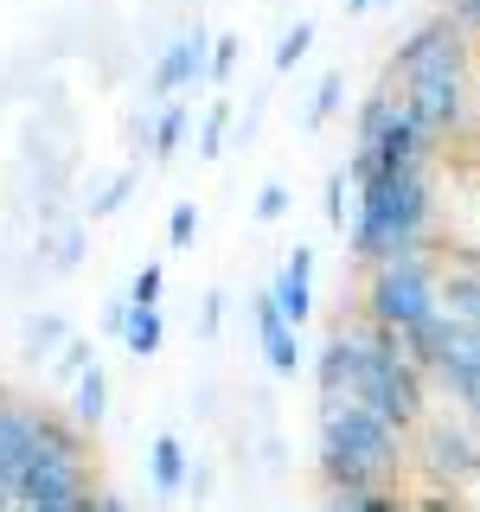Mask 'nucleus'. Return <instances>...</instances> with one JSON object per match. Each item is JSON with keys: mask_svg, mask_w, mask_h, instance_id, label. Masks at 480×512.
I'll return each instance as SVG.
<instances>
[{"mask_svg": "<svg viewBox=\"0 0 480 512\" xmlns=\"http://www.w3.org/2000/svg\"><path fill=\"white\" fill-rule=\"evenodd\" d=\"M436 288H442V314H448V320H468V327H480V263L442 269Z\"/></svg>", "mask_w": 480, "mask_h": 512, "instance_id": "obj_11", "label": "nucleus"}, {"mask_svg": "<svg viewBox=\"0 0 480 512\" xmlns=\"http://www.w3.org/2000/svg\"><path fill=\"white\" fill-rule=\"evenodd\" d=\"M346 186H352V180H346V167H333V173H327V205H320V212H327V231H340V237H346V224H352Z\"/></svg>", "mask_w": 480, "mask_h": 512, "instance_id": "obj_19", "label": "nucleus"}, {"mask_svg": "<svg viewBox=\"0 0 480 512\" xmlns=\"http://www.w3.org/2000/svg\"><path fill=\"white\" fill-rule=\"evenodd\" d=\"M314 384L320 397H359L365 410H378L384 423L404 436V429H423V372H416V359L404 346H397V333L384 327H340L327 346L314 352Z\"/></svg>", "mask_w": 480, "mask_h": 512, "instance_id": "obj_1", "label": "nucleus"}, {"mask_svg": "<svg viewBox=\"0 0 480 512\" xmlns=\"http://www.w3.org/2000/svg\"><path fill=\"white\" fill-rule=\"evenodd\" d=\"M192 237H199V205L186 199V205H173V212H167V244H173V250H186Z\"/></svg>", "mask_w": 480, "mask_h": 512, "instance_id": "obj_25", "label": "nucleus"}, {"mask_svg": "<svg viewBox=\"0 0 480 512\" xmlns=\"http://www.w3.org/2000/svg\"><path fill=\"white\" fill-rule=\"evenodd\" d=\"M148 480H154V493H160V500H180V493H186L192 461H186V442L173 436V429H160L154 448H148Z\"/></svg>", "mask_w": 480, "mask_h": 512, "instance_id": "obj_10", "label": "nucleus"}, {"mask_svg": "<svg viewBox=\"0 0 480 512\" xmlns=\"http://www.w3.org/2000/svg\"><path fill=\"white\" fill-rule=\"evenodd\" d=\"M52 276H71V269H77V256H84V224H64V231L52 237Z\"/></svg>", "mask_w": 480, "mask_h": 512, "instance_id": "obj_22", "label": "nucleus"}, {"mask_svg": "<svg viewBox=\"0 0 480 512\" xmlns=\"http://www.w3.org/2000/svg\"><path fill=\"white\" fill-rule=\"evenodd\" d=\"M327 512H404L384 487H365V493H327Z\"/></svg>", "mask_w": 480, "mask_h": 512, "instance_id": "obj_18", "label": "nucleus"}, {"mask_svg": "<svg viewBox=\"0 0 480 512\" xmlns=\"http://www.w3.org/2000/svg\"><path fill=\"white\" fill-rule=\"evenodd\" d=\"M250 320H256V346H263V359H269V372L276 378H295L301 365H308V346H301V327H288L282 308H276V295H256L250 301Z\"/></svg>", "mask_w": 480, "mask_h": 512, "instance_id": "obj_7", "label": "nucleus"}, {"mask_svg": "<svg viewBox=\"0 0 480 512\" xmlns=\"http://www.w3.org/2000/svg\"><path fill=\"white\" fill-rule=\"evenodd\" d=\"M455 20H468V26H480V0H455Z\"/></svg>", "mask_w": 480, "mask_h": 512, "instance_id": "obj_31", "label": "nucleus"}, {"mask_svg": "<svg viewBox=\"0 0 480 512\" xmlns=\"http://www.w3.org/2000/svg\"><path fill=\"white\" fill-rule=\"evenodd\" d=\"M320 480L327 493H365L384 487V474L397 468V429L378 410H365L359 397H320Z\"/></svg>", "mask_w": 480, "mask_h": 512, "instance_id": "obj_4", "label": "nucleus"}, {"mask_svg": "<svg viewBox=\"0 0 480 512\" xmlns=\"http://www.w3.org/2000/svg\"><path fill=\"white\" fill-rule=\"evenodd\" d=\"M269 295H276V308H282L288 327H308V314H314V250L308 244H295V250L282 256Z\"/></svg>", "mask_w": 480, "mask_h": 512, "instance_id": "obj_9", "label": "nucleus"}, {"mask_svg": "<svg viewBox=\"0 0 480 512\" xmlns=\"http://www.w3.org/2000/svg\"><path fill=\"white\" fill-rule=\"evenodd\" d=\"M128 192H135V173H116V180H109L103 192H90V205H84V212H90V218H109V212H122V199H128Z\"/></svg>", "mask_w": 480, "mask_h": 512, "instance_id": "obj_23", "label": "nucleus"}, {"mask_svg": "<svg viewBox=\"0 0 480 512\" xmlns=\"http://www.w3.org/2000/svg\"><path fill=\"white\" fill-rule=\"evenodd\" d=\"M186 122H192V103H186V96L160 103V116H154V160H173V154H180V141H186Z\"/></svg>", "mask_w": 480, "mask_h": 512, "instance_id": "obj_15", "label": "nucleus"}, {"mask_svg": "<svg viewBox=\"0 0 480 512\" xmlns=\"http://www.w3.org/2000/svg\"><path fill=\"white\" fill-rule=\"evenodd\" d=\"M160 288H167V269H160V263H141L135 282H128V301H135V308H160Z\"/></svg>", "mask_w": 480, "mask_h": 512, "instance_id": "obj_20", "label": "nucleus"}, {"mask_svg": "<svg viewBox=\"0 0 480 512\" xmlns=\"http://www.w3.org/2000/svg\"><path fill=\"white\" fill-rule=\"evenodd\" d=\"M224 128H231V96H212L205 128H199V160H218L224 154Z\"/></svg>", "mask_w": 480, "mask_h": 512, "instance_id": "obj_16", "label": "nucleus"}, {"mask_svg": "<svg viewBox=\"0 0 480 512\" xmlns=\"http://www.w3.org/2000/svg\"><path fill=\"white\" fill-rule=\"evenodd\" d=\"M256 218H263V224L288 218V186H282V180H269L263 192H256Z\"/></svg>", "mask_w": 480, "mask_h": 512, "instance_id": "obj_26", "label": "nucleus"}, {"mask_svg": "<svg viewBox=\"0 0 480 512\" xmlns=\"http://www.w3.org/2000/svg\"><path fill=\"white\" fill-rule=\"evenodd\" d=\"M423 461L436 480H480V442L461 423H429L423 416Z\"/></svg>", "mask_w": 480, "mask_h": 512, "instance_id": "obj_8", "label": "nucleus"}, {"mask_svg": "<svg viewBox=\"0 0 480 512\" xmlns=\"http://www.w3.org/2000/svg\"><path fill=\"white\" fill-rule=\"evenodd\" d=\"M308 45H314V20H295V26L276 39V58H269V64H276V71H295V64L308 58Z\"/></svg>", "mask_w": 480, "mask_h": 512, "instance_id": "obj_17", "label": "nucleus"}, {"mask_svg": "<svg viewBox=\"0 0 480 512\" xmlns=\"http://www.w3.org/2000/svg\"><path fill=\"white\" fill-rule=\"evenodd\" d=\"M218 327H224V288H212V295H205V308H199V340H212Z\"/></svg>", "mask_w": 480, "mask_h": 512, "instance_id": "obj_28", "label": "nucleus"}, {"mask_svg": "<svg viewBox=\"0 0 480 512\" xmlns=\"http://www.w3.org/2000/svg\"><path fill=\"white\" fill-rule=\"evenodd\" d=\"M384 90L410 109V122L429 141H448L468 116V45H461L455 20H436L423 32H410L397 64L384 71Z\"/></svg>", "mask_w": 480, "mask_h": 512, "instance_id": "obj_2", "label": "nucleus"}, {"mask_svg": "<svg viewBox=\"0 0 480 512\" xmlns=\"http://www.w3.org/2000/svg\"><path fill=\"white\" fill-rule=\"evenodd\" d=\"M237 52H244V45H237L231 32H224V39H212V84H224V77L237 71Z\"/></svg>", "mask_w": 480, "mask_h": 512, "instance_id": "obj_27", "label": "nucleus"}, {"mask_svg": "<svg viewBox=\"0 0 480 512\" xmlns=\"http://www.w3.org/2000/svg\"><path fill=\"white\" fill-rule=\"evenodd\" d=\"M340 90H346V71H327V77H320V90H314V109H308V128L333 122V109H340Z\"/></svg>", "mask_w": 480, "mask_h": 512, "instance_id": "obj_21", "label": "nucleus"}, {"mask_svg": "<svg viewBox=\"0 0 480 512\" xmlns=\"http://www.w3.org/2000/svg\"><path fill=\"white\" fill-rule=\"evenodd\" d=\"M64 346H71V327H64L58 314H32V320H26L20 352H26L32 365H39V359H52V352H64Z\"/></svg>", "mask_w": 480, "mask_h": 512, "instance_id": "obj_14", "label": "nucleus"}, {"mask_svg": "<svg viewBox=\"0 0 480 512\" xmlns=\"http://www.w3.org/2000/svg\"><path fill=\"white\" fill-rule=\"evenodd\" d=\"M103 333H116V340L128 333V295H116V301L103 308Z\"/></svg>", "mask_w": 480, "mask_h": 512, "instance_id": "obj_29", "label": "nucleus"}, {"mask_svg": "<svg viewBox=\"0 0 480 512\" xmlns=\"http://www.w3.org/2000/svg\"><path fill=\"white\" fill-rule=\"evenodd\" d=\"M205 77H212V39H205V26H192L154 58L148 90L160 96V103H173V96H192V84H205Z\"/></svg>", "mask_w": 480, "mask_h": 512, "instance_id": "obj_6", "label": "nucleus"}, {"mask_svg": "<svg viewBox=\"0 0 480 512\" xmlns=\"http://www.w3.org/2000/svg\"><path fill=\"white\" fill-rule=\"evenodd\" d=\"M71 416H77V429H103V416H109V372H103V359H96L90 372L77 378Z\"/></svg>", "mask_w": 480, "mask_h": 512, "instance_id": "obj_13", "label": "nucleus"}, {"mask_svg": "<svg viewBox=\"0 0 480 512\" xmlns=\"http://www.w3.org/2000/svg\"><path fill=\"white\" fill-rule=\"evenodd\" d=\"M429 224H436V186H429V167H397V173H365V180H352L346 250L359 256V263L423 256Z\"/></svg>", "mask_w": 480, "mask_h": 512, "instance_id": "obj_3", "label": "nucleus"}, {"mask_svg": "<svg viewBox=\"0 0 480 512\" xmlns=\"http://www.w3.org/2000/svg\"><path fill=\"white\" fill-rule=\"evenodd\" d=\"M442 269L423 263V256H391V263H372V282H365V320L384 333H416L423 320L442 314Z\"/></svg>", "mask_w": 480, "mask_h": 512, "instance_id": "obj_5", "label": "nucleus"}, {"mask_svg": "<svg viewBox=\"0 0 480 512\" xmlns=\"http://www.w3.org/2000/svg\"><path fill=\"white\" fill-rule=\"evenodd\" d=\"M90 365H96V346H90V340H71V346H64V352H58V365H52V378H71V384H77V378H84V372H90Z\"/></svg>", "mask_w": 480, "mask_h": 512, "instance_id": "obj_24", "label": "nucleus"}, {"mask_svg": "<svg viewBox=\"0 0 480 512\" xmlns=\"http://www.w3.org/2000/svg\"><path fill=\"white\" fill-rule=\"evenodd\" d=\"M378 7V0H346V13H372Z\"/></svg>", "mask_w": 480, "mask_h": 512, "instance_id": "obj_32", "label": "nucleus"}, {"mask_svg": "<svg viewBox=\"0 0 480 512\" xmlns=\"http://www.w3.org/2000/svg\"><path fill=\"white\" fill-rule=\"evenodd\" d=\"M84 512H122V500H109V493H90Z\"/></svg>", "mask_w": 480, "mask_h": 512, "instance_id": "obj_30", "label": "nucleus"}, {"mask_svg": "<svg viewBox=\"0 0 480 512\" xmlns=\"http://www.w3.org/2000/svg\"><path fill=\"white\" fill-rule=\"evenodd\" d=\"M122 346H128V359H160V346H167V320H160V308H135L128 301V333H122Z\"/></svg>", "mask_w": 480, "mask_h": 512, "instance_id": "obj_12", "label": "nucleus"}]
</instances>
